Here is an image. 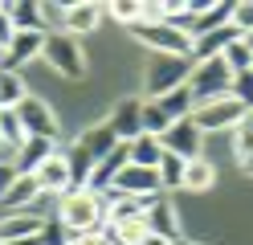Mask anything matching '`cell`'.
Returning a JSON list of instances; mask_svg holds the SVG:
<instances>
[{
    "label": "cell",
    "instance_id": "1",
    "mask_svg": "<svg viewBox=\"0 0 253 245\" xmlns=\"http://www.w3.org/2000/svg\"><path fill=\"white\" fill-rule=\"evenodd\" d=\"M57 225L66 233H90V229H106V212H102V200L94 192H66L57 196Z\"/></svg>",
    "mask_w": 253,
    "mask_h": 245
},
{
    "label": "cell",
    "instance_id": "2",
    "mask_svg": "<svg viewBox=\"0 0 253 245\" xmlns=\"http://www.w3.org/2000/svg\"><path fill=\"white\" fill-rule=\"evenodd\" d=\"M229 86H233V74L220 57H209V61H192V74H188V94L192 102L204 106V102H216V98H229Z\"/></svg>",
    "mask_w": 253,
    "mask_h": 245
},
{
    "label": "cell",
    "instance_id": "3",
    "mask_svg": "<svg viewBox=\"0 0 253 245\" xmlns=\"http://www.w3.org/2000/svg\"><path fill=\"white\" fill-rule=\"evenodd\" d=\"M131 33H135V41H139V45L155 49V53H168V57H192V37H188L184 29L168 25V21H155V25L135 21Z\"/></svg>",
    "mask_w": 253,
    "mask_h": 245
},
{
    "label": "cell",
    "instance_id": "4",
    "mask_svg": "<svg viewBox=\"0 0 253 245\" xmlns=\"http://www.w3.org/2000/svg\"><path fill=\"white\" fill-rule=\"evenodd\" d=\"M188 74H192V57H168V53H155V61L147 65L143 90H147V98H164V94H171V90L188 86Z\"/></svg>",
    "mask_w": 253,
    "mask_h": 245
},
{
    "label": "cell",
    "instance_id": "5",
    "mask_svg": "<svg viewBox=\"0 0 253 245\" xmlns=\"http://www.w3.org/2000/svg\"><path fill=\"white\" fill-rule=\"evenodd\" d=\"M41 57L53 65L61 78H86V53L78 49V41L70 33H45V45H41Z\"/></svg>",
    "mask_w": 253,
    "mask_h": 245
},
{
    "label": "cell",
    "instance_id": "6",
    "mask_svg": "<svg viewBox=\"0 0 253 245\" xmlns=\"http://www.w3.org/2000/svg\"><path fill=\"white\" fill-rule=\"evenodd\" d=\"M17 123H21V131H25V139H57V119H53V110L45 106L41 98H33V94L17 106Z\"/></svg>",
    "mask_w": 253,
    "mask_h": 245
},
{
    "label": "cell",
    "instance_id": "7",
    "mask_svg": "<svg viewBox=\"0 0 253 245\" xmlns=\"http://www.w3.org/2000/svg\"><path fill=\"white\" fill-rule=\"evenodd\" d=\"M241 119H245V110L237 106V98H216V102H204L192 110V123L200 127V135L204 131H233Z\"/></svg>",
    "mask_w": 253,
    "mask_h": 245
},
{
    "label": "cell",
    "instance_id": "8",
    "mask_svg": "<svg viewBox=\"0 0 253 245\" xmlns=\"http://www.w3.org/2000/svg\"><path fill=\"white\" fill-rule=\"evenodd\" d=\"M200 127L192 123V119H180V123H171L164 135H160V143H164V151H171V155H180V159H200Z\"/></svg>",
    "mask_w": 253,
    "mask_h": 245
},
{
    "label": "cell",
    "instance_id": "9",
    "mask_svg": "<svg viewBox=\"0 0 253 245\" xmlns=\"http://www.w3.org/2000/svg\"><path fill=\"white\" fill-rule=\"evenodd\" d=\"M41 45H45V33L41 29H33V33H12V41H8V49L0 57V70H8V74H17L25 61H33V57H41Z\"/></svg>",
    "mask_w": 253,
    "mask_h": 245
},
{
    "label": "cell",
    "instance_id": "10",
    "mask_svg": "<svg viewBox=\"0 0 253 245\" xmlns=\"http://www.w3.org/2000/svg\"><path fill=\"white\" fill-rule=\"evenodd\" d=\"M33 180H37V192H41V196H66V192H70V168H66V155L53 151V155L33 172Z\"/></svg>",
    "mask_w": 253,
    "mask_h": 245
},
{
    "label": "cell",
    "instance_id": "11",
    "mask_svg": "<svg viewBox=\"0 0 253 245\" xmlns=\"http://www.w3.org/2000/svg\"><path fill=\"white\" fill-rule=\"evenodd\" d=\"M139 106H143V98H123V102L110 110V131H115L119 143H135L143 135V127H139Z\"/></svg>",
    "mask_w": 253,
    "mask_h": 245
},
{
    "label": "cell",
    "instance_id": "12",
    "mask_svg": "<svg viewBox=\"0 0 253 245\" xmlns=\"http://www.w3.org/2000/svg\"><path fill=\"white\" fill-rule=\"evenodd\" d=\"M147 229H151V237H160V241H168V245H176V241H184L180 237V217H176V208L168 204V196H160L151 208H147Z\"/></svg>",
    "mask_w": 253,
    "mask_h": 245
},
{
    "label": "cell",
    "instance_id": "13",
    "mask_svg": "<svg viewBox=\"0 0 253 245\" xmlns=\"http://www.w3.org/2000/svg\"><path fill=\"white\" fill-rule=\"evenodd\" d=\"M110 188H119L123 196H155L160 192V176H155L151 168H135V163H126V168L115 176V184Z\"/></svg>",
    "mask_w": 253,
    "mask_h": 245
},
{
    "label": "cell",
    "instance_id": "14",
    "mask_svg": "<svg viewBox=\"0 0 253 245\" xmlns=\"http://www.w3.org/2000/svg\"><path fill=\"white\" fill-rule=\"evenodd\" d=\"M41 212H8L0 217V245H12V241H25V237H37L41 233Z\"/></svg>",
    "mask_w": 253,
    "mask_h": 245
},
{
    "label": "cell",
    "instance_id": "15",
    "mask_svg": "<svg viewBox=\"0 0 253 245\" xmlns=\"http://www.w3.org/2000/svg\"><path fill=\"white\" fill-rule=\"evenodd\" d=\"M233 41H241V33H237L233 25H220L212 33H204V37L192 41V61H209V57H220Z\"/></svg>",
    "mask_w": 253,
    "mask_h": 245
},
{
    "label": "cell",
    "instance_id": "16",
    "mask_svg": "<svg viewBox=\"0 0 253 245\" xmlns=\"http://www.w3.org/2000/svg\"><path fill=\"white\" fill-rule=\"evenodd\" d=\"M53 151H57V139H25L12 168H17V176H33V172H37Z\"/></svg>",
    "mask_w": 253,
    "mask_h": 245
},
{
    "label": "cell",
    "instance_id": "17",
    "mask_svg": "<svg viewBox=\"0 0 253 245\" xmlns=\"http://www.w3.org/2000/svg\"><path fill=\"white\" fill-rule=\"evenodd\" d=\"M41 200V192H37V180L33 176H17L8 184V192L0 196V208L4 212H25V208H33Z\"/></svg>",
    "mask_w": 253,
    "mask_h": 245
},
{
    "label": "cell",
    "instance_id": "18",
    "mask_svg": "<svg viewBox=\"0 0 253 245\" xmlns=\"http://www.w3.org/2000/svg\"><path fill=\"white\" fill-rule=\"evenodd\" d=\"M151 237V229L143 217H126V221H106V245H143Z\"/></svg>",
    "mask_w": 253,
    "mask_h": 245
},
{
    "label": "cell",
    "instance_id": "19",
    "mask_svg": "<svg viewBox=\"0 0 253 245\" xmlns=\"http://www.w3.org/2000/svg\"><path fill=\"white\" fill-rule=\"evenodd\" d=\"M21 143H25V131L17 123V110H0V163H17Z\"/></svg>",
    "mask_w": 253,
    "mask_h": 245
},
{
    "label": "cell",
    "instance_id": "20",
    "mask_svg": "<svg viewBox=\"0 0 253 245\" xmlns=\"http://www.w3.org/2000/svg\"><path fill=\"white\" fill-rule=\"evenodd\" d=\"M102 4H90V0H78V4H66V33L78 37V33H94L98 29Z\"/></svg>",
    "mask_w": 253,
    "mask_h": 245
},
{
    "label": "cell",
    "instance_id": "21",
    "mask_svg": "<svg viewBox=\"0 0 253 245\" xmlns=\"http://www.w3.org/2000/svg\"><path fill=\"white\" fill-rule=\"evenodd\" d=\"M78 143H82L86 151H90V159H94V163H98V159H106V155H110V151L119 147V139H115V131H110V123L86 127V131H82V139H78Z\"/></svg>",
    "mask_w": 253,
    "mask_h": 245
},
{
    "label": "cell",
    "instance_id": "22",
    "mask_svg": "<svg viewBox=\"0 0 253 245\" xmlns=\"http://www.w3.org/2000/svg\"><path fill=\"white\" fill-rule=\"evenodd\" d=\"M61 155H66V168H70V192H82L90 184V172H94L90 151H86L82 143H74L70 151H61Z\"/></svg>",
    "mask_w": 253,
    "mask_h": 245
},
{
    "label": "cell",
    "instance_id": "23",
    "mask_svg": "<svg viewBox=\"0 0 253 245\" xmlns=\"http://www.w3.org/2000/svg\"><path fill=\"white\" fill-rule=\"evenodd\" d=\"M216 184V168L209 159H188V168H184V192H192V196H204Z\"/></svg>",
    "mask_w": 253,
    "mask_h": 245
},
{
    "label": "cell",
    "instance_id": "24",
    "mask_svg": "<svg viewBox=\"0 0 253 245\" xmlns=\"http://www.w3.org/2000/svg\"><path fill=\"white\" fill-rule=\"evenodd\" d=\"M184 168H188V159L164 151V159L155 163V176H160V192H184Z\"/></svg>",
    "mask_w": 253,
    "mask_h": 245
},
{
    "label": "cell",
    "instance_id": "25",
    "mask_svg": "<svg viewBox=\"0 0 253 245\" xmlns=\"http://www.w3.org/2000/svg\"><path fill=\"white\" fill-rule=\"evenodd\" d=\"M151 102H155V106H160V110L168 114V123L192 119V110H196V102H192V94H188V86L171 90V94H164V98H151Z\"/></svg>",
    "mask_w": 253,
    "mask_h": 245
},
{
    "label": "cell",
    "instance_id": "26",
    "mask_svg": "<svg viewBox=\"0 0 253 245\" xmlns=\"http://www.w3.org/2000/svg\"><path fill=\"white\" fill-rule=\"evenodd\" d=\"M4 12H8V21H12V33H33V29L45 33V25H41V8H37V4L12 0V4H4Z\"/></svg>",
    "mask_w": 253,
    "mask_h": 245
},
{
    "label": "cell",
    "instance_id": "27",
    "mask_svg": "<svg viewBox=\"0 0 253 245\" xmlns=\"http://www.w3.org/2000/svg\"><path fill=\"white\" fill-rule=\"evenodd\" d=\"M126 147H131V163L135 168H151L155 172V163L164 159V143L155 135H139L135 143H126Z\"/></svg>",
    "mask_w": 253,
    "mask_h": 245
},
{
    "label": "cell",
    "instance_id": "28",
    "mask_svg": "<svg viewBox=\"0 0 253 245\" xmlns=\"http://www.w3.org/2000/svg\"><path fill=\"white\" fill-rule=\"evenodd\" d=\"M25 98H29V86L21 82V74L0 70V110H17Z\"/></svg>",
    "mask_w": 253,
    "mask_h": 245
},
{
    "label": "cell",
    "instance_id": "29",
    "mask_svg": "<svg viewBox=\"0 0 253 245\" xmlns=\"http://www.w3.org/2000/svg\"><path fill=\"white\" fill-rule=\"evenodd\" d=\"M139 127H143V135H155V139H160L171 123H168V114L155 106L151 98H143V106H139Z\"/></svg>",
    "mask_w": 253,
    "mask_h": 245
},
{
    "label": "cell",
    "instance_id": "30",
    "mask_svg": "<svg viewBox=\"0 0 253 245\" xmlns=\"http://www.w3.org/2000/svg\"><path fill=\"white\" fill-rule=\"evenodd\" d=\"M229 98H237V106H241L245 114L253 110V70H245V74H233V86H229Z\"/></svg>",
    "mask_w": 253,
    "mask_h": 245
},
{
    "label": "cell",
    "instance_id": "31",
    "mask_svg": "<svg viewBox=\"0 0 253 245\" xmlns=\"http://www.w3.org/2000/svg\"><path fill=\"white\" fill-rule=\"evenodd\" d=\"M220 61L229 65V74H245V70H253V53L245 49V41H233L225 53H220Z\"/></svg>",
    "mask_w": 253,
    "mask_h": 245
},
{
    "label": "cell",
    "instance_id": "32",
    "mask_svg": "<svg viewBox=\"0 0 253 245\" xmlns=\"http://www.w3.org/2000/svg\"><path fill=\"white\" fill-rule=\"evenodd\" d=\"M249 151H253V123H249V114H245V119L233 127V155L245 159Z\"/></svg>",
    "mask_w": 253,
    "mask_h": 245
},
{
    "label": "cell",
    "instance_id": "33",
    "mask_svg": "<svg viewBox=\"0 0 253 245\" xmlns=\"http://www.w3.org/2000/svg\"><path fill=\"white\" fill-rule=\"evenodd\" d=\"M229 25L241 33H253V0H241V4H233V16H229Z\"/></svg>",
    "mask_w": 253,
    "mask_h": 245
},
{
    "label": "cell",
    "instance_id": "34",
    "mask_svg": "<svg viewBox=\"0 0 253 245\" xmlns=\"http://www.w3.org/2000/svg\"><path fill=\"white\" fill-rule=\"evenodd\" d=\"M41 8V25L53 33H66V4H37Z\"/></svg>",
    "mask_w": 253,
    "mask_h": 245
},
{
    "label": "cell",
    "instance_id": "35",
    "mask_svg": "<svg viewBox=\"0 0 253 245\" xmlns=\"http://www.w3.org/2000/svg\"><path fill=\"white\" fill-rule=\"evenodd\" d=\"M106 12L115 16V21H123L126 29H131V25L139 21V0H115V4H110Z\"/></svg>",
    "mask_w": 253,
    "mask_h": 245
},
{
    "label": "cell",
    "instance_id": "36",
    "mask_svg": "<svg viewBox=\"0 0 253 245\" xmlns=\"http://www.w3.org/2000/svg\"><path fill=\"white\" fill-rule=\"evenodd\" d=\"M8 41H12V21H8L4 4H0V53H4V49H8Z\"/></svg>",
    "mask_w": 253,
    "mask_h": 245
},
{
    "label": "cell",
    "instance_id": "37",
    "mask_svg": "<svg viewBox=\"0 0 253 245\" xmlns=\"http://www.w3.org/2000/svg\"><path fill=\"white\" fill-rule=\"evenodd\" d=\"M12 180H17V168H12V163H0V196L8 192V184Z\"/></svg>",
    "mask_w": 253,
    "mask_h": 245
},
{
    "label": "cell",
    "instance_id": "38",
    "mask_svg": "<svg viewBox=\"0 0 253 245\" xmlns=\"http://www.w3.org/2000/svg\"><path fill=\"white\" fill-rule=\"evenodd\" d=\"M241 168H245V172H249V176H253V151H249V155H245V159H241Z\"/></svg>",
    "mask_w": 253,
    "mask_h": 245
},
{
    "label": "cell",
    "instance_id": "39",
    "mask_svg": "<svg viewBox=\"0 0 253 245\" xmlns=\"http://www.w3.org/2000/svg\"><path fill=\"white\" fill-rule=\"evenodd\" d=\"M241 41H245V49H249V53H253V33H245V37H241Z\"/></svg>",
    "mask_w": 253,
    "mask_h": 245
},
{
    "label": "cell",
    "instance_id": "40",
    "mask_svg": "<svg viewBox=\"0 0 253 245\" xmlns=\"http://www.w3.org/2000/svg\"><path fill=\"white\" fill-rule=\"evenodd\" d=\"M143 245H168V241H160V237H147V241H143Z\"/></svg>",
    "mask_w": 253,
    "mask_h": 245
},
{
    "label": "cell",
    "instance_id": "41",
    "mask_svg": "<svg viewBox=\"0 0 253 245\" xmlns=\"http://www.w3.org/2000/svg\"><path fill=\"white\" fill-rule=\"evenodd\" d=\"M176 245H192V241H176Z\"/></svg>",
    "mask_w": 253,
    "mask_h": 245
},
{
    "label": "cell",
    "instance_id": "42",
    "mask_svg": "<svg viewBox=\"0 0 253 245\" xmlns=\"http://www.w3.org/2000/svg\"><path fill=\"white\" fill-rule=\"evenodd\" d=\"M249 123H253V110H249Z\"/></svg>",
    "mask_w": 253,
    "mask_h": 245
}]
</instances>
